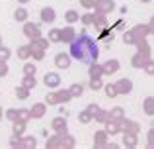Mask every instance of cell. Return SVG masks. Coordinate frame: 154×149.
Segmentation results:
<instances>
[{"label": "cell", "mask_w": 154, "mask_h": 149, "mask_svg": "<svg viewBox=\"0 0 154 149\" xmlns=\"http://www.w3.org/2000/svg\"><path fill=\"white\" fill-rule=\"evenodd\" d=\"M70 53L76 61L84 63V65H90V63H94L96 59H98L100 49H98V43H96L90 35L84 34V35H80V37H76L74 41H72Z\"/></svg>", "instance_id": "1"}, {"label": "cell", "mask_w": 154, "mask_h": 149, "mask_svg": "<svg viewBox=\"0 0 154 149\" xmlns=\"http://www.w3.org/2000/svg\"><path fill=\"white\" fill-rule=\"evenodd\" d=\"M59 65L60 67H68V57H66V55H60V57H59Z\"/></svg>", "instance_id": "2"}]
</instances>
